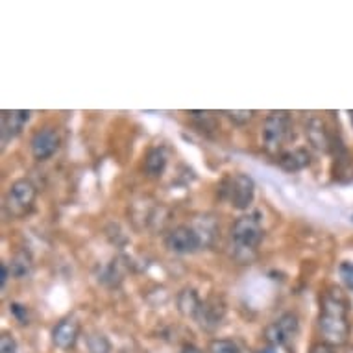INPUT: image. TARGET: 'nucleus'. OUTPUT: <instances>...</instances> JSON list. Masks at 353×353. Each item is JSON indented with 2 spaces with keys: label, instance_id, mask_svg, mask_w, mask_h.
Listing matches in <instances>:
<instances>
[{
  "label": "nucleus",
  "instance_id": "nucleus-1",
  "mask_svg": "<svg viewBox=\"0 0 353 353\" xmlns=\"http://www.w3.org/2000/svg\"><path fill=\"white\" fill-rule=\"evenodd\" d=\"M319 330L330 346H342L350 339V307L339 289H331L322 298Z\"/></svg>",
  "mask_w": 353,
  "mask_h": 353
},
{
  "label": "nucleus",
  "instance_id": "nucleus-2",
  "mask_svg": "<svg viewBox=\"0 0 353 353\" xmlns=\"http://www.w3.org/2000/svg\"><path fill=\"white\" fill-rule=\"evenodd\" d=\"M263 235H265V232H263L259 213L241 216L232 228L233 248H235V255H237L239 259H252L257 248H259Z\"/></svg>",
  "mask_w": 353,
  "mask_h": 353
},
{
  "label": "nucleus",
  "instance_id": "nucleus-3",
  "mask_svg": "<svg viewBox=\"0 0 353 353\" xmlns=\"http://www.w3.org/2000/svg\"><path fill=\"white\" fill-rule=\"evenodd\" d=\"M220 194L226 202H230V205L244 211L254 202L255 183L248 174H233V176H228L226 180L222 181Z\"/></svg>",
  "mask_w": 353,
  "mask_h": 353
},
{
  "label": "nucleus",
  "instance_id": "nucleus-4",
  "mask_svg": "<svg viewBox=\"0 0 353 353\" xmlns=\"http://www.w3.org/2000/svg\"><path fill=\"white\" fill-rule=\"evenodd\" d=\"M290 132V115L287 111H272L268 113L263 126V143L268 152H276L283 145Z\"/></svg>",
  "mask_w": 353,
  "mask_h": 353
},
{
  "label": "nucleus",
  "instance_id": "nucleus-5",
  "mask_svg": "<svg viewBox=\"0 0 353 353\" xmlns=\"http://www.w3.org/2000/svg\"><path fill=\"white\" fill-rule=\"evenodd\" d=\"M300 335V319L294 313L281 314L276 322L268 325L265 331V336L270 346H289L290 342L296 341V336Z\"/></svg>",
  "mask_w": 353,
  "mask_h": 353
},
{
  "label": "nucleus",
  "instance_id": "nucleus-6",
  "mask_svg": "<svg viewBox=\"0 0 353 353\" xmlns=\"http://www.w3.org/2000/svg\"><path fill=\"white\" fill-rule=\"evenodd\" d=\"M35 192H37L35 185L30 180L13 181L6 198V205L10 209V213L15 214V216H23V214L30 213V209L34 208Z\"/></svg>",
  "mask_w": 353,
  "mask_h": 353
},
{
  "label": "nucleus",
  "instance_id": "nucleus-7",
  "mask_svg": "<svg viewBox=\"0 0 353 353\" xmlns=\"http://www.w3.org/2000/svg\"><path fill=\"white\" fill-rule=\"evenodd\" d=\"M165 244L174 254H194L202 246V235L191 226H178L168 233Z\"/></svg>",
  "mask_w": 353,
  "mask_h": 353
},
{
  "label": "nucleus",
  "instance_id": "nucleus-8",
  "mask_svg": "<svg viewBox=\"0 0 353 353\" xmlns=\"http://www.w3.org/2000/svg\"><path fill=\"white\" fill-rule=\"evenodd\" d=\"M59 145H61V139H59L58 132L54 128H43L39 132H35L30 148L37 161H45L58 152Z\"/></svg>",
  "mask_w": 353,
  "mask_h": 353
},
{
  "label": "nucleus",
  "instance_id": "nucleus-9",
  "mask_svg": "<svg viewBox=\"0 0 353 353\" xmlns=\"http://www.w3.org/2000/svg\"><path fill=\"white\" fill-rule=\"evenodd\" d=\"M224 314H226L224 301L216 298V296H211V298L200 303V309H198L194 319L198 320V324L202 325L203 330L214 331L220 325V322L224 320Z\"/></svg>",
  "mask_w": 353,
  "mask_h": 353
},
{
  "label": "nucleus",
  "instance_id": "nucleus-10",
  "mask_svg": "<svg viewBox=\"0 0 353 353\" xmlns=\"http://www.w3.org/2000/svg\"><path fill=\"white\" fill-rule=\"evenodd\" d=\"M80 336V324L74 319H65L52 330V344L58 350H70Z\"/></svg>",
  "mask_w": 353,
  "mask_h": 353
},
{
  "label": "nucleus",
  "instance_id": "nucleus-11",
  "mask_svg": "<svg viewBox=\"0 0 353 353\" xmlns=\"http://www.w3.org/2000/svg\"><path fill=\"white\" fill-rule=\"evenodd\" d=\"M30 111H4L2 113V143H8L15 135L21 134L24 124L30 121Z\"/></svg>",
  "mask_w": 353,
  "mask_h": 353
},
{
  "label": "nucleus",
  "instance_id": "nucleus-12",
  "mask_svg": "<svg viewBox=\"0 0 353 353\" xmlns=\"http://www.w3.org/2000/svg\"><path fill=\"white\" fill-rule=\"evenodd\" d=\"M305 134L314 148H319V150H324V152L330 150L331 139H330V135H327V132H325L322 121H319V119H311L309 124H307Z\"/></svg>",
  "mask_w": 353,
  "mask_h": 353
},
{
  "label": "nucleus",
  "instance_id": "nucleus-13",
  "mask_svg": "<svg viewBox=\"0 0 353 353\" xmlns=\"http://www.w3.org/2000/svg\"><path fill=\"white\" fill-rule=\"evenodd\" d=\"M167 168V152L161 146H156L152 148L148 154H146L145 161V170L150 178H159Z\"/></svg>",
  "mask_w": 353,
  "mask_h": 353
},
{
  "label": "nucleus",
  "instance_id": "nucleus-14",
  "mask_svg": "<svg viewBox=\"0 0 353 353\" xmlns=\"http://www.w3.org/2000/svg\"><path fill=\"white\" fill-rule=\"evenodd\" d=\"M281 167L285 170H289V172H296V170H301V168H305L309 163H311V156H309V152L303 150V148H296L292 152H285L281 159Z\"/></svg>",
  "mask_w": 353,
  "mask_h": 353
},
{
  "label": "nucleus",
  "instance_id": "nucleus-15",
  "mask_svg": "<svg viewBox=\"0 0 353 353\" xmlns=\"http://www.w3.org/2000/svg\"><path fill=\"white\" fill-rule=\"evenodd\" d=\"M200 303L202 300L198 298L196 290L192 289H183L178 294V309H180L181 314H185V316H196L198 309H200Z\"/></svg>",
  "mask_w": 353,
  "mask_h": 353
},
{
  "label": "nucleus",
  "instance_id": "nucleus-16",
  "mask_svg": "<svg viewBox=\"0 0 353 353\" xmlns=\"http://www.w3.org/2000/svg\"><path fill=\"white\" fill-rule=\"evenodd\" d=\"M10 274L13 278L24 279L28 278L32 274V257L26 252H19L15 257H13L12 265H10Z\"/></svg>",
  "mask_w": 353,
  "mask_h": 353
},
{
  "label": "nucleus",
  "instance_id": "nucleus-17",
  "mask_svg": "<svg viewBox=\"0 0 353 353\" xmlns=\"http://www.w3.org/2000/svg\"><path fill=\"white\" fill-rule=\"evenodd\" d=\"M85 344L89 353H110L111 352V342L110 339L100 333V331H91L85 336Z\"/></svg>",
  "mask_w": 353,
  "mask_h": 353
},
{
  "label": "nucleus",
  "instance_id": "nucleus-18",
  "mask_svg": "<svg viewBox=\"0 0 353 353\" xmlns=\"http://www.w3.org/2000/svg\"><path fill=\"white\" fill-rule=\"evenodd\" d=\"M209 353H244V350L235 341L216 339L209 344Z\"/></svg>",
  "mask_w": 353,
  "mask_h": 353
},
{
  "label": "nucleus",
  "instance_id": "nucleus-19",
  "mask_svg": "<svg viewBox=\"0 0 353 353\" xmlns=\"http://www.w3.org/2000/svg\"><path fill=\"white\" fill-rule=\"evenodd\" d=\"M339 276H341L342 283L346 285L347 289L353 292V263L342 261L341 267H339Z\"/></svg>",
  "mask_w": 353,
  "mask_h": 353
},
{
  "label": "nucleus",
  "instance_id": "nucleus-20",
  "mask_svg": "<svg viewBox=\"0 0 353 353\" xmlns=\"http://www.w3.org/2000/svg\"><path fill=\"white\" fill-rule=\"evenodd\" d=\"M189 115H191L192 121L198 122L200 128H203V130H211V128H213V115H211L209 111H191Z\"/></svg>",
  "mask_w": 353,
  "mask_h": 353
},
{
  "label": "nucleus",
  "instance_id": "nucleus-21",
  "mask_svg": "<svg viewBox=\"0 0 353 353\" xmlns=\"http://www.w3.org/2000/svg\"><path fill=\"white\" fill-rule=\"evenodd\" d=\"M0 353H19L17 342H15L12 335L4 333V335L0 336Z\"/></svg>",
  "mask_w": 353,
  "mask_h": 353
},
{
  "label": "nucleus",
  "instance_id": "nucleus-22",
  "mask_svg": "<svg viewBox=\"0 0 353 353\" xmlns=\"http://www.w3.org/2000/svg\"><path fill=\"white\" fill-rule=\"evenodd\" d=\"M224 115H228L232 119L233 122H237V124H244V122H248L252 117L255 115V111H224Z\"/></svg>",
  "mask_w": 353,
  "mask_h": 353
},
{
  "label": "nucleus",
  "instance_id": "nucleus-23",
  "mask_svg": "<svg viewBox=\"0 0 353 353\" xmlns=\"http://www.w3.org/2000/svg\"><path fill=\"white\" fill-rule=\"evenodd\" d=\"M10 311H12V314L15 316V319L21 322V324H28V309L24 305H21V303H12L10 305Z\"/></svg>",
  "mask_w": 353,
  "mask_h": 353
},
{
  "label": "nucleus",
  "instance_id": "nucleus-24",
  "mask_svg": "<svg viewBox=\"0 0 353 353\" xmlns=\"http://www.w3.org/2000/svg\"><path fill=\"white\" fill-rule=\"evenodd\" d=\"M309 353H336V352L333 350V346H330V344L319 342V344H314V346L311 347V352Z\"/></svg>",
  "mask_w": 353,
  "mask_h": 353
},
{
  "label": "nucleus",
  "instance_id": "nucleus-25",
  "mask_svg": "<svg viewBox=\"0 0 353 353\" xmlns=\"http://www.w3.org/2000/svg\"><path fill=\"white\" fill-rule=\"evenodd\" d=\"M8 274H10V268H8L6 265H4V263H2V265H0V285H2V287H4V285H6Z\"/></svg>",
  "mask_w": 353,
  "mask_h": 353
},
{
  "label": "nucleus",
  "instance_id": "nucleus-26",
  "mask_svg": "<svg viewBox=\"0 0 353 353\" xmlns=\"http://www.w3.org/2000/svg\"><path fill=\"white\" fill-rule=\"evenodd\" d=\"M181 353H203L202 350L194 344H185V346L181 347Z\"/></svg>",
  "mask_w": 353,
  "mask_h": 353
},
{
  "label": "nucleus",
  "instance_id": "nucleus-27",
  "mask_svg": "<svg viewBox=\"0 0 353 353\" xmlns=\"http://www.w3.org/2000/svg\"><path fill=\"white\" fill-rule=\"evenodd\" d=\"M350 119H352V124H353V111H352V113H350Z\"/></svg>",
  "mask_w": 353,
  "mask_h": 353
}]
</instances>
